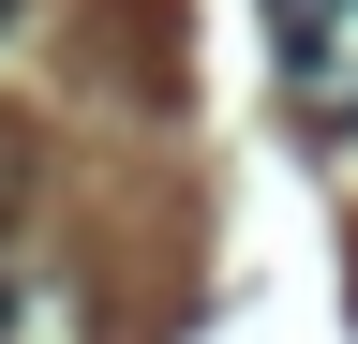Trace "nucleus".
I'll return each instance as SVG.
<instances>
[{
    "label": "nucleus",
    "mask_w": 358,
    "mask_h": 344,
    "mask_svg": "<svg viewBox=\"0 0 358 344\" xmlns=\"http://www.w3.org/2000/svg\"><path fill=\"white\" fill-rule=\"evenodd\" d=\"M299 135H358V0H254Z\"/></svg>",
    "instance_id": "nucleus-1"
},
{
    "label": "nucleus",
    "mask_w": 358,
    "mask_h": 344,
    "mask_svg": "<svg viewBox=\"0 0 358 344\" xmlns=\"http://www.w3.org/2000/svg\"><path fill=\"white\" fill-rule=\"evenodd\" d=\"M15 195H30V150L0 135V240H15Z\"/></svg>",
    "instance_id": "nucleus-3"
},
{
    "label": "nucleus",
    "mask_w": 358,
    "mask_h": 344,
    "mask_svg": "<svg viewBox=\"0 0 358 344\" xmlns=\"http://www.w3.org/2000/svg\"><path fill=\"white\" fill-rule=\"evenodd\" d=\"M0 344H90V284L30 240H0Z\"/></svg>",
    "instance_id": "nucleus-2"
}]
</instances>
